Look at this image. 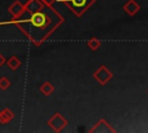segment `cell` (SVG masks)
Returning a JSON list of instances; mask_svg holds the SVG:
<instances>
[{
  "instance_id": "6da1fadb",
  "label": "cell",
  "mask_w": 148,
  "mask_h": 133,
  "mask_svg": "<svg viewBox=\"0 0 148 133\" xmlns=\"http://www.w3.org/2000/svg\"><path fill=\"white\" fill-rule=\"evenodd\" d=\"M25 14L28 15L25 19H10L8 21L0 22V25H16L22 31V34L36 46L42 45L64 22V17L53 7L44 6V8L40 10Z\"/></svg>"
},
{
  "instance_id": "7a4b0ae2",
  "label": "cell",
  "mask_w": 148,
  "mask_h": 133,
  "mask_svg": "<svg viewBox=\"0 0 148 133\" xmlns=\"http://www.w3.org/2000/svg\"><path fill=\"white\" fill-rule=\"evenodd\" d=\"M58 1L66 3L68 6V8L77 17H80L96 0H58Z\"/></svg>"
},
{
  "instance_id": "3957f363",
  "label": "cell",
  "mask_w": 148,
  "mask_h": 133,
  "mask_svg": "<svg viewBox=\"0 0 148 133\" xmlns=\"http://www.w3.org/2000/svg\"><path fill=\"white\" fill-rule=\"evenodd\" d=\"M47 125H49V127H50L52 131L59 133V132H61V131L68 125V121H67V119H66L60 112H56V113H53V114L51 116V118L47 120Z\"/></svg>"
},
{
  "instance_id": "277c9868",
  "label": "cell",
  "mask_w": 148,
  "mask_h": 133,
  "mask_svg": "<svg viewBox=\"0 0 148 133\" xmlns=\"http://www.w3.org/2000/svg\"><path fill=\"white\" fill-rule=\"evenodd\" d=\"M92 76H94V79H95L101 86H105V84L112 79L113 74H112V72L109 71V68H108L105 65H102V66H99L98 69L92 74Z\"/></svg>"
},
{
  "instance_id": "5b68a950",
  "label": "cell",
  "mask_w": 148,
  "mask_h": 133,
  "mask_svg": "<svg viewBox=\"0 0 148 133\" xmlns=\"http://www.w3.org/2000/svg\"><path fill=\"white\" fill-rule=\"evenodd\" d=\"M8 13L12 15V19L13 20H16V19H20L24 15L25 13V9H24V3H22L21 1L18 0H15L9 7H8Z\"/></svg>"
},
{
  "instance_id": "8992f818",
  "label": "cell",
  "mask_w": 148,
  "mask_h": 133,
  "mask_svg": "<svg viewBox=\"0 0 148 133\" xmlns=\"http://www.w3.org/2000/svg\"><path fill=\"white\" fill-rule=\"evenodd\" d=\"M89 132H95V133H114L116 130L105 120V119H99L94 127L89 130Z\"/></svg>"
},
{
  "instance_id": "52a82bcc",
  "label": "cell",
  "mask_w": 148,
  "mask_h": 133,
  "mask_svg": "<svg viewBox=\"0 0 148 133\" xmlns=\"http://www.w3.org/2000/svg\"><path fill=\"white\" fill-rule=\"evenodd\" d=\"M42 8H44V3L42 2V0H28L24 3L25 13H35L37 10H40Z\"/></svg>"
},
{
  "instance_id": "ba28073f",
  "label": "cell",
  "mask_w": 148,
  "mask_h": 133,
  "mask_svg": "<svg viewBox=\"0 0 148 133\" xmlns=\"http://www.w3.org/2000/svg\"><path fill=\"white\" fill-rule=\"evenodd\" d=\"M123 9L130 15V16H134L139 10H140V6L135 0H128L124 6Z\"/></svg>"
},
{
  "instance_id": "9c48e42d",
  "label": "cell",
  "mask_w": 148,
  "mask_h": 133,
  "mask_svg": "<svg viewBox=\"0 0 148 133\" xmlns=\"http://www.w3.org/2000/svg\"><path fill=\"white\" fill-rule=\"evenodd\" d=\"M14 117H15L14 112L10 109L6 108V109H3V110L0 111V124H2V125L8 124L10 120L14 119Z\"/></svg>"
},
{
  "instance_id": "30bf717a",
  "label": "cell",
  "mask_w": 148,
  "mask_h": 133,
  "mask_svg": "<svg viewBox=\"0 0 148 133\" xmlns=\"http://www.w3.org/2000/svg\"><path fill=\"white\" fill-rule=\"evenodd\" d=\"M39 91L44 95V96H51L52 94H53V91H54V86L51 83V82H49V81H45L40 87H39Z\"/></svg>"
},
{
  "instance_id": "8fae6325",
  "label": "cell",
  "mask_w": 148,
  "mask_h": 133,
  "mask_svg": "<svg viewBox=\"0 0 148 133\" xmlns=\"http://www.w3.org/2000/svg\"><path fill=\"white\" fill-rule=\"evenodd\" d=\"M6 64H7V66L12 69V71H16L20 66H21V60H20V58L17 57V56H12L8 60H6Z\"/></svg>"
},
{
  "instance_id": "7c38bea8",
  "label": "cell",
  "mask_w": 148,
  "mask_h": 133,
  "mask_svg": "<svg viewBox=\"0 0 148 133\" xmlns=\"http://www.w3.org/2000/svg\"><path fill=\"white\" fill-rule=\"evenodd\" d=\"M87 45H88V47H89L90 50L96 51V50L101 46V40H99L98 38H96V37H92V38H90V39L87 42Z\"/></svg>"
},
{
  "instance_id": "4fadbf2b",
  "label": "cell",
  "mask_w": 148,
  "mask_h": 133,
  "mask_svg": "<svg viewBox=\"0 0 148 133\" xmlns=\"http://www.w3.org/2000/svg\"><path fill=\"white\" fill-rule=\"evenodd\" d=\"M10 84H12V82H10V80L8 77H6V76H1L0 77V89L1 90L8 89L10 87Z\"/></svg>"
},
{
  "instance_id": "5bb4252c",
  "label": "cell",
  "mask_w": 148,
  "mask_h": 133,
  "mask_svg": "<svg viewBox=\"0 0 148 133\" xmlns=\"http://www.w3.org/2000/svg\"><path fill=\"white\" fill-rule=\"evenodd\" d=\"M57 0H42V2L44 3V6L46 7H52V5L56 2Z\"/></svg>"
},
{
  "instance_id": "9a60e30c",
  "label": "cell",
  "mask_w": 148,
  "mask_h": 133,
  "mask_svg": "<svg viewBox=\"0 0 148 133\" xmlns=\"http://www.w3.org/2000/svg\"><path fill=\"white\" fill-rule=\"evenodd\" d=\"M6 64V58L1 54V52H0V67L2 66V65H5Z\"/></svg>"
},
{
  "instance_id": "2e32d148",
  "label": "cell",
  "mask_w": 148,
  "mask_h": 133,
  "mask_svg": "<svg viewBox=\"0 0 148 133\" xmlns=\"http://www.w3.org/2000/svg\"><path fill=\"white\" fill-rule=\"evenodd\" d=\"M147 93H148V90H147Z\"/></svg>"
}]
</instances>
